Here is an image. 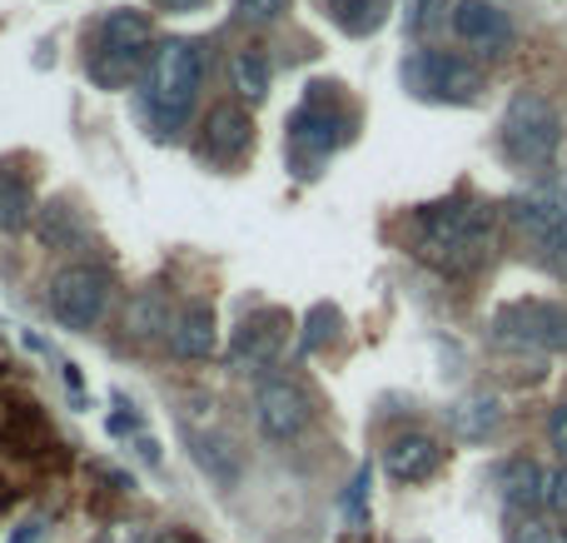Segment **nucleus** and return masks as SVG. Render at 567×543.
Listing matches in <instances>:
<instances>
[{
    "mask_svg": "<svg viewBox=\"0 0 567 543\" xmlns=\"http://www.w3.org/2000/svg\"><path fill=\"white\" fill-rule=\"evenodd\" d=\"M413 255L443 275H473L493 255V209L478 199H439L413 209L409 219Z\"/></svg>",
    "mask_w": 567,
    "mask_h": 543,
    "instance_id": "obj_1",
    "label": "nucleus"
},
{
    "mask_svg": "<svg viewBox=\"0 0 567 543\" xmlns=\"http://www.w3.org/2000/svg\"><path fill=\"white\" fill-rule=\"evenodd\" d=\"M199 80H205V50L195 40H165L150 60L145 75V105L159 135H175L189 125V110L199 100Z\"/></svg>",
    "mask_w": 567,
    "mask_h": 543,
    "instance_id": "obj_2",
    "label": "nucleus"
},
{
    "mask_svg": "<svg viewBox=\"0 0 567 543\" xmlns=\"http://www.w3.org/2000/svg\"><path fill=\"white\" fill-rule=\"evenodd\" d=\"M150 16L145 10H110L105 20L95 25V35H90V80L105 90H120L125 80L140 75V65H145L150 55Z\"/></svg>",
    "mask_w": 567,
    "mask_h": 543,
    "instance_id": "obj_3",
    "label": "nucleus"
},
{
    "mask_svg": "<svg viewBox=\"0 0 567 543\" xmlns=\"http://www.w3.org/2000/svg\"><path fill=\"white\" fill-rule=\"evenodd\" d=\"M563 145V120L548 95L518 90L503 110V155L518 170H548Z\"/></svg>",
    "mask_w": 567,
    "mask_h": 543,
    "instance_id": "obj_4",
    "label": "nucleus"
},
{
    "mask_svg": "<svg viewBox=\"0 0 567 543\" xmlns=\"http://www.w3.org/2000/svg\"><path fill=\"white\" fill-rule=\"evenodd\" d=\"M333 85H313V95L289 120V165L293 175H319V165L349 140V115L329 95Z\"/></svg>",
    "mask_w": 567,
    "mask_h": 543,
    "instance_id": "obj_5",
    "label": "nucleus"
},
{
    "mask_svg": "<svg viewBox=\"0 0 567 543\" xmlns=\"http://www.w3.org/2000/svg\"><path fill=\"white\" fill-rule=\"evenodd\" d=\"M493 335L518 349L567 355V305H553V299H513V305H503L493 315Z\"/></svg>",
    "mask_w": 567,
    "mask_h": 543,
    "instance_id": "obj_6",
    "label": "nucleus"
},
{
    "mask_svg": "<svg viewBox=\"0 0 567 543\" xmlns=\"http://www.w3.org/2000/svg\"><path fill=\"white\" fill-rule=\"evenodd\" d=\"M110 299V275L100 265H70L50 285V315L65 329H95Z\"/></svg>",
    "mask_w": 567,
    "mask_h": 543,
    "instance_id": "obj_7",
    "label": "nucleus"
},
{
    "mask_svg": "<svg viewBox=\"0 0 567 543\" xmlns=\"http://www.w3.org/2000/svg\"><path fill=\"white\" fill-rule=\"evenodd\" d=\"M508 219L523 239L533 245V255L553 269L558 279H567V205L558 199H513Z\"/></svg>",
    "mask_w": 567,
    "mask_h": 543,
    "instance_id": "obj_8",
    "label": "nucleus"
},
{
    "mask_svg": "<svg viewBox=\"0 0 567 543\" xmlns=\"http://www.w3.org/2000/svg\"><path fill=\"white\" fill-rule=\"evenodd\" d=\"M255 424L269 444H293V439L309 429V395H303L293 379H259L255 389Z\"/></svg>",
    "mask_w": 567,
    "mask_h": 543,
    "instance_id": "obj_9",
    "label": "nucleus"
},
{
    "mask_svg": "<svg viewBox=\"0 0 567 543\" xmlns=\"http://www.w3.org/2000/svg\"><path fill=\"white\" fill-rule=\"evenodd\" d=\"M409 80L419 95L453 100V105H463V100H473L483 90V70L468 65L463 55H453V50H419L409 60Z\"/></svg>",
    "mask_w": 567,
    "mask_h": 543,
    "instance_id": "obj_10",
    "label": "nucleus"
},
{
    "mask_svg": "<svg viewBox=\"0 0 567 543\" xmlns=\"http://www.w3.org/2000/svg\"><path fill=\"white\" fill-rule=\"evenodd\" d=\"M279 355H284V315L279 309L249 315L245 325L229 335V369H235V375H265Z\"/></svg>",
    "mask_w": 567,
    "mask_h": 543,
    "instance_id": "obj_11",
    "label": "nucleus"
},
{
    "mask_svg": "<svg viewBox=\"0 0 567 543\" xmlns=\"http://www.w3.org/2000/svg\"><path fill=\"white\" fill-rule=\"evenodd\" d=\"M453 35L468 40L483 55H498V50L513 45V20H508V10L493 6V0H458V6H453Z\"/></svg>",
    "mask_w": 567,
    "mask_h": 543,
    "instance_id": "obj_12",
    "label": "nucleus"
},
{
    "mask_svg": "<svg viewBox=\"0 0 567 543\" xmlns=\"http://www.w3.org/2000/svg\"><path fill=\"white\" fill-rule=\"evenodd\" d=\"M439 464H443V449H439V439L423 434V429H403V434H393L389 444H383V474H389L393 484H423Z\"/></svg>",
    "mask_w": 567,
    "mask_h": 543,
    "instance_id": "obj_13",
    "label": "nucleus"
},
{
    "mask_svg": "<svg viewBox=\"0 0 567 543\" xmlns=\"http://www.w3.org/2000/svg\"><path fill=\"white\" fill-rule=\"evenodd\" d=\"M249 140H255V125H249L245 110L215 105L205 120V135H199V150H205V160H215V165H235V160H245Z\"/></svg>",
    "mask_w": 567,
    "mask_h": 543,
    "instance_id": "obj_14",
    "label": "nucleus"
},
{
    "mask_svg": "<svg viewBox=\"0 0 567 543\" xmlns=\"http://www.w3.org/2000/svg\"><path fill=\"white\" fill-rule=\"evenodd\" d=\"M169 345H175L179 359H209L219 345V329H215V309L209 305H189L185 315L175 319L169 329Z\"/></svg>",
    "mask_w": 567,
    "mask_h": 543,
    "instance_id": "obj_15",
    "label": "nucleus"
},
{
    "mask_svg": "<svg viewBox=\"0 0 567 543\" xmlns=\"http://www.w3.org/2000/svg\"><path fill=\"white\" fill-rule=\"evenodd\" d=\"M498 484H503V504H508L513 514H533V509H543L548 474H543L533 459H513V464H503Z\"/></svg>",
    "mask_w": 567,
    "mask_h": 543,
    "instance_id": "obj_16",
    "label": "nucleus"
},
{
    "mask_svg": "<svg viewBox=\"0 0 567 543\" xmlns=\"http://www.w3.org/2000/svg\"><path fill=\"white\" fill-rule=\"evenodd\" d=\"M185 434H189V449H195V459H199V469H205L209 479H219V484H235V474H239V459H235V439L229 434H219V429H189L185 424Z\"/></svg>",
    "mask_w": 567,
    "mask_h": 543,
    "instance_id": "obj_17",
    "label": "nucleus"
},
{
    "mask_svg": "<svg viewBox=\"0 0 567 543\" xmlns=\"http://www.w3.org/2000/svg\"><path fill=\"white\" fill-rule=\"evenodd\" d=\"M329 6V16H333V25L339 30H349V35H373V30H383L389 25V16H393V0H323Z\"/></svg>",
    "mask_w": 567,
    "mask_h": 543,
    "instance_id": "obj_18",
    "label": "nucleus"
},
{
    "mask_svg": "<svg viewBox=\"0 0 567 543\" xmlns=\"http://www.w3.org/2000/svg\"><path fill=\"white\" fill-rule=\"evenodd\" d=\"M30 219H35V199H30L25 175L0 165V229H6V235H20V229H30Z\"/></svg>",
    "mask_w": 567,
    "mask_h": 543,
    "instance_id": "obj_19",
    "label": "nucleus"
},
{
    "mask_svg": "<svg viewBox=\"0 0 567 543\" xmlns=\"http://www.w3.org/2000/svg\"><path fill=\"white\" fill-rule=\"evenodd\" d=\"M35 225H40V239H45V245H55V249H70V245H80V239L90 235V225L80 219V209L65 205V199H55V205L40 209Z\"/></svg>",
    "mask_w": 567,
    "mask_h": 543,
    "instance_id": "obj_20",
    "label": "nucleus"
},
{
    "mask_svg": "<svg viewBox=\"0 0 567 543\" xmlns=\"http://www.w3.org/2000/svg\"><path fill=\"white\" fill-rule=\"evenodd\" d=\"M229 75H235L239 100H245V105H259V100L269 95L275 70H269V55H259V50H239V55L229 60Z\"/></svg>",
    "mask_w": 567,
    "mask_h": 543,
    "instance_id": "obj_21",
    "label": "nucleus"
},
{
    "mask_svg": "<svg viewBox=\"0 0 567 543\" xmlns=\"http://www.w3.org/2000/svg\"><path fill=\"white\" fill-rule=\"evenodd\" d=\"M498 419H503L498 399H493V395H473V399H463V404H458L453 424H458V434L468 439V444H483V439L498 429Z\"/></svg>",
    "mask_w": 567,
    "mask_h": 543,
    "instance_id": "obj_22",
    "label": "nucleus"
},
{
    "mask_svg": "<svg viewBox=\"0 0 567 543\" xmlns=\"http://www.w3.org/2000/svg\"><path fill=\"white\" fill-rule=\"evenodd\" d=\"M333 335H339V309H333V305H319L309 319H303V355L323 349Z\"/></svg>",
    "mask_w": 567,
    "mask_h": 543,
    "instance_id": "obj_23",
    "label": "nucleus"
},
{
    "mask_svg": "<svg viewBox=\"0 0 567 543\" xmlns=\"http://www.w3.org/2000/svg\"><path fill=\"white\" fill-rule=\"evenodd\" d=\"M284 10H289V0H235V20L249 30H265L284 20Z\"/></svg>",
    "mask_w": 567,
    "mask_h": 543,
    "instance_id": "obj_24",
    "label": "nucleus"
},
{
    "mask_svg": "<svg viewBox=\"0 0 567 543\" xmlns=\"http://www.w3.org/2000/svg\"><path fill=\"white\" fill-rule=\"evenodd\" d=\"M159 325H165L159 295H140L135 299V315H130V329H135V335H159Z\"/></svg>",
    "mask_w": 567,
    "mask_h": 543,
    "instance_id": "obj_25",
    "label": "nucleus"
},
{
    "mask_svg": "<svg viewBox=\"0 0 567 543\" xmlns=\"http://www.w3.org/2000/svg\"><path fill=\"white\" fill-rule=\"evenodd\" d=\"M363 504H369V474H359V479H353V489L343 494V514H349L353 524H363V519H369V509H363Z\"/></svg>",
    "mask_w": 567,
    "mask_h": 543,
    "instance_id": "obj_26",
    "label": "nucleus"
},
{
    "mask_svg": "<svg viewBox=\"0 0 567 543\" xmlns=\"http://www.w3.org/2000/svg\"><path fill=\"white\" fill-rule=\"evenodd\" d=\"M543 504L548 509H567V464L548 474V489H543Z\"/></svg>",
    "mask_w": 567,
    "mask_h": 543,
    "instance_id": "obj_27",
    "label": "nucleus"
},
{
    "mask_svg": "<svg viewBox=\"0 0 567 543\" xmlns=\"http://www.w3.org/2000/svg\"><path fill=\"white\" fill-rule=\"evenodd\" d=\"M548 439H553V449L563 454V464H567V399L558 409H553V419H548Z\"/></svg>",
    "mask_w": 567,
    "mask_h": 543,
    "instance_id": "obj_28",
    "label": "nucleus"
},
{
    "mask_svg": "<svg viewBox=\"0 0 567 543\" xmlns=\"http://www.w3.org/2000/svg\"><path fill=\"white\" fill-rule=\"evenodd\" d=\"M40 534H45V519L30 514V519H20V529H16V539L10 543H40Z\"/></svg>",
    "mask_w": 567,
    "mask_h": 543,
    "instance_id": "obj_29",
    "label": "nucleus"
},
{
    "mask_svg": "<svg viewBox=\"0 0 567 543\" xmlns=\"http://www.w3.org/2000/svg\"><path fill=\"white\" fill-rule=\"evenodd\" d=\"M95 543H140V529L135 524H115V529H105Z\"/></svg>",
    "mask_w": 567,
    "mask_h": 543,
    "instance_id": "obj_30",
    "label": "nucleus"
},
{
    "mask_svg": "<svg viewBox=\"0 0 567 543\" xmlns=\"http://www.w3.org/2000/svg\"><path fill=\"white\" fill-rule=\"evenodd\" d=\"M513 543H553V534L543 524H523L518 534H513Z\"/></svg>",
    "mask_w": 567,
    "mask_h": 543,
    "instance_id": "obj_31",
    "label": "nucleus"
},
{
    "mask_svg": "<svg viewBox=\"0 0 567 543\" xmlns=\"http://www.w3.org/2000/svg\"><path fill=\"white\" fill-rule=\"evenodd\" d=\"M150 543H189L185 534H159V539H150Z\"/></svg>",
    "mask_w": 567,
    "mask_h": 543,
    "instance_id": "obj_32",
    "label": "nucleus"
},
{
    "mask_svg": "<svg viewBox=\"0 0 567 543\" xmlns=\"http://www.w3.org/2000/svg\"><path fill=\"white\" fill-rule=\"evenodd\" d=\"M165 6H175V10H189V6H199V0H165Z\"/></svg>",
    "mask_w": 567,
    "mask_h": 543,
    "instance_id": "obj_33",
    "label": "nucleus"
}]
</instances>
